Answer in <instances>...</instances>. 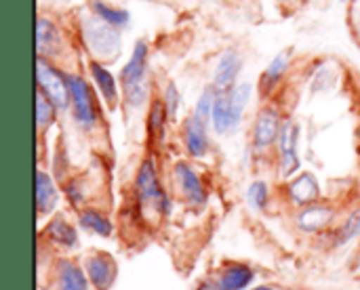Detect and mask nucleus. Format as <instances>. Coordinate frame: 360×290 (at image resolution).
<instances>
[{"mask_svg": "<svg viewBox=\"0 0 360 290\" xmlns=\"http://www.w3.org/2000/svg\"><path fill=\"white\" fill-rule=\"evenodd\" d=\"M116 263L105 253H95L86 259V278L95 290H108L116 280Z\"/></svg>", "mask_w": 360, "mask_h": 290, "instance_id": "10", "label": "nucleus"}, {"mask_svg": "<svg viewBox=\"0 0 360 290\" xmlns=\"http://www.w3.org/2000/svg\"><path fill=\"white\" fill-rule=\"evenodd\" d=\"M91 8H93V13H95L99 19H103L105 23H110V25H114V27L127 25L129 19H131L129 11L118 8V6H110V4H105V2H101V0H93V2H91Z\"/></svg>", "mask_w": 360, "mask_h": 290, "instance_id": "22", "label": "nucleus"}, {"mask_svg": "<svg viewBox=\"0 0 360 290\" xmlns=\"http://www.w3.org/2000/svg\"><path fill=\"white\" fill-rule=\"evenodd\" d=\"M36 48H38V57L57 55L61 48V36H59L55 23L44 17H40L36 23Z\"/></svg>", "mask_w": 360, "mask_h": 290, "instance_id": "14", "label": "nucleus"}, {"mask_svg": "<svg viewBox=\"0 0 360 290\" xmlns=\"http://www.w3.org/2000/svg\"><path fill=\"white\" fill-rule=\"evenodd\" d=\"M198 290H219L217 289V284L215 282H205V284H200Z\"/></svg>", "mask_w": 360, "mask_h": 290, "instance_id": "31", "label": "nucleus"}, {"mask_svg": "<svg viewBox=\"0 0 360 290\" xmlns=\"http://www.w3.org/2000/svg\"><path fill=\"white\" fill-rule=\"evenodd\" d=\"M57 198H59V194H57L53 179L44 171H38L36 173V206H38V213L40 215L51 213L57 206Z\"/></svg>", "mask_w": 360, "mask_h": 290, "instance_id": "18", "label": "nucleus"}, {"mask_svg": "<svg viewBox=\"0 0 360 290\" xmlns=\"http://www.w3.org/2000/svg\"><path fill=\"white\" fill-rule=\"evenodd\" d=\"M333 215L335 211L327 204H310L297 215V225L302 232H308V234L321 232L333 221Z\"/></svg>", "mask_w": 360, "mask_h": 290, "instance_id": "13", "label": "nucleus"}, {"mask_svg": "<svg viewBox=\"0 0 360 290\" xmlns=\"http://www.w3.org/2000/svg\"><path fill=\"white\" fill-rule=\"evenodd\" d=\"M89 278H84V272L70 259H61L55 268V280L53 290H86Z\"/></svg>", "mask_w": 360, "mask_h": 290, "instance_id": "11", "label": "nucleus"}, {"mask_svg": "<svg viewBox=\"0 0 360 290\" xmlns=\"http://www.w3.org/2000/svg\"><path fill=\"white\" fill-rule=\"evenodd\" d=\"M167 122H169V116H167L165 101H152L150 116H148V131H150V137H154V139L162 141Z\"/></svg>", "mask_w": 360, "mask_h": 290, "instance_id": "24", "label": "nucleus"}, {"mask_svg": "<svg viewBox=\"0 0 360 290\" xmlns=\"http://www.w3.org/2000/svg\"><path fill=\"white\" fill-rule=\"evenodd\" d=\"M253 276L255 274H253V270L249 265H245V263H228L219 272L215 284H217L219 290H245L253 282Z\"/></svg>", "mask_w": 360, "mask_h": 290, "instance_id": "12", "label": "nucleus"}, {"mask_svg": "<svg viewBox=\"0 0 360 290\" xmlns=\"http://www.w3.org/2000/svg\"><path fill=\"white\" fill-rule=\"evenodd\" d=\"M249 97H251V84H240V86H232L230 91H219L211 118L219 135H228L238 128Z\"/></svg>", "mask_w": 360, "mask_h": 290, "instance_id": "1", "label": "nucleus"}, {"mask_svg": "<svg viewBox=\"0 0 360 290\" xmlns=\"http://www.w3.org/2000/svg\"><path fill=\"white\" fill-rule=\"evenodd\" d=\"M165 107H167L169 122H173L177 118V107H179V93L173 82H169L165 88Z\"/></svg>", "mask_w": 360, "mask_h": 290, "instance_id": "29", "label": "nucleus"}, {"mask_svg": "<svg viewBox=\"0 0 360 290\" xmlns=\"http://www.w3.org/2000/svg\"><path fill=\"white\" fill-rule=\"evenodd\" d=\"M55 110L57 107L53 105V101L40 88H36V124L40 131L46 128L55 120Z\"/></svg>", "mask_w": 360, "mask_h": 290, "instance_id": "25", "label": "nucleus"}, {"mask_svg": "<svg viewBox=\"0 0 360 290\" xmlns=\"http://www.w3.org/2000/svg\"><path fill=\"white\" fill-rule=\"evenodd\" d=\"M173 175H175V183H177L181 196L192 206H205L207 194H205V187H202L200 177L196 175V171L188 162H177L175 169H173Z\"/></svg>", "mask_w": 360, "mask_h": 290, "instance_id": "7", "label": "nucleus"}, {"mask_svg": "<svg viewBox=\"0 0 360 290\" xmlns=\"http://www.w3.org/2000/svg\"><path fill=\"white\" fill-rule=\"evenodd\" d=\"M215 93H213V88H207L202 95H200V99H198V103H196V110H194V118H198L200 122H209L211 118H213V105H215Z\"/></svg>", "mask_w": 360, "mask_h": 290, "instance_id": "26", "label": "nucleus"}, {"mask_svg": "<svg viewBox=\"0 0 360 290\" xmlns=\"http://www.w3.org/2000/svg\"><path fill=\"white\" fill-rule=\"evenodd\" d=\"M344 2H346V0H344Z\"/></svg>", "mask_w": 360, "mask_h": 290, "instance_id": "33", "label": "nucleus"}, {"mask_svg": "<svg viewBox=\"0 0 360 290\" xmlns=\"http://www.w3.org/2000/svg\"><path fill=\"white\" fill-rule=\"evenodd\" d=\"M240 72V57L236 51H226L217 63L215 70V86L217 91H230L234 86V80Z\"/></svg>", "mask_w": 360, "mask_h": 290, "instance_id": "17", "label": "nucleus"}, {"mask_svg": "<svg viewBox=\"0 0 360 290\" xmlns=\"http://www.w3.org/2000/svg\"><path fill=\"white\" fill-rule=\"evenodd\" d=\"M135 187H137V196H139V202L160 215H167L171 211V200L169 196L165 194L162 185H160V179H158V171H156V162L152 158H146L137 171V181H135Z\"/></svg>", "mask_w": 360, "mask_h": 290, "instance_id": "3", "label": "nucleus"}, {"mask_svg": "<svg viewBox=\"0 0 360 290\" xmlns=\"http://www.w3.org/2000/svg\"><path fill=\"white\" fill-rule=\"evenodd\" d=\"M283 124H281V116L274 107H264L257 114L255 120V128H253V143L257 150L270 147L278 137H281Z\"/></svg>", "mask_w": 360, "mask_h": 290, "instance_id": "9", "label": "nucleus"}, {"mask_svg": "<svg viewBox=\"0 0 360 290\" xmlns=\"http://www.w3.org/2000/svg\"><path fill=\"white\" fill-rule=\"evenodd\" d=\"M146 67H148V44L146 40H139L133 48L129 63L122 67L120 74V82L129 105L137 107L146 99Z\"/></svg>", "mask_w": 360, "mask_h": 290, "instance_id": "2", "label": "nucleus"}, {"mask_svg": "<svg viewBox=\"0 0 360 290\" xmlns=\"http://www.w3.org/2000/svg\"><path fill=\"white\" fill-rule=\"evenodd\" d=\"M68 84H70V93H72V103H74V118L82 128H91L97 122V110H95V101L91 95V88L86 84L84 78L76 76V74H68Z\"/></svg>", "mask_w": 360, "mask_h": 290, "instance_id": "6", "label": "nucleus"}, {"mask_svg": "<svg viewBox=\"0 0 360 290\" xmlns=\"http://www.w3.org/2000/svg\"><path fill=\"white\" fill-rule=\"evenodd\" d=\"M65 192H68V198L72 200V204H80V200L84 198V194H82V190L78 187L76 181L68 183V185H65Z\"/></svg>", "mask_w": 360, "mask_h": 290, "instance_id": "30", "label": "nucleus"}, {"mask_svg": "<svg viewBox=\"0 0 360 290\" xmlns=\"http://www.w3.org/2000/svg\"><path fill=\"white\" fill-rule=\"evenodd\" d=\"M44 234L49 236V240H51V242H55V244H59V246L74 249V246L78 244L76 230H74L65 219H61V217H55V219L46 225Z\"/></svg>", "mask_w": 360, "mask_h": 290, "instance_id": "19", "label": "nucleus"}, {"mask_svg": "<svg viewBox=\"0 0 360 290\" xmlns=\"http://www.w3.org/2000/svg\"><path fill=\"white\" fill-rule=\"evenodd\" d=\"M36 78H38V88L53 101V105L57 110H68L72 99L68 78L59 74L49 61H44V57L36 59Z\"/></svg>", "mask_w": 360, "mask_h": 290, "instance_id": "5", "label": "nucleus"}, {"mask_svg": "<svg viewBox=\"0 0 360 290\" xmlns=\"http://www.w3.org/2000/svg\"><path fill=\"white\" fill-rule=\"evenodd\" d=\"M91 74H93V80H95V84L99 86V91H101V95H103V99L110 103V105H114L116 103V99H118V86H116V80H114V76L110 74V70H105L99 61H91Z\"/></svg>", "mask_w": 360, "mask_h": 290, "instance_id": "20", "label": "nucleus"}, {"mask_svg": "<svg viewBox=\"0 0 360 290\" xmlns=\"http://www.w3.org/2000/svg\"><path fill=\"white\" fill-rule=\"evenodd\" d=\"M80 225L84 228V230H89V232H93V234H97V236H101V238H108V236H112V232H114V228H112V221L105 217V215H101L99 211H95V209H84V211H80Z\"/></svg>", "mask_w": 360, "mask_h": 290, "instance_id": "21", "label": "nucleus"}, {"mask_svg": "<svg viewBox=\"0 0 360 290\" xmlns=\"http://www.w3.org/2000/svg\"><path fill=\"white\" fill-rule=\"evenodd\" d=\"M251 290H276L274 286H255V289H251Z\"/></svg>", "mask_w": 360, "mask_h": 290, "instance_id": "32", "label": "nucleus"}, {"mask_svg": "<svg viewBox=\"0 0 360 290\" xmlns=\"http://www.w3.org/2000/svg\"><path fill=\"white\" fill-rule=\"evenodd\" d=\"M186 147L194 158H202L209 152V135H207V124L200 122L198 118H188L186 122Z\"/></svg>", "mask_w": 360, "mask_h": 290, "instance_id": "15", "label": "nucleus"}, {"mask_svg": "<svg viewBox=\"0 0 360 290\" xmlns=\"http://www.w3.org/2000/svg\"><path fill=\"white\" fill-rule=\"evenodd\" d=\"M297 139H300V126L291 120L283 124L281 131V177H291L300 169V158H297Z\"/></svg>", "mask_w": 360, "mask_h": 290, "instance_id": "8", "label": "nucleus"}, {"mask_svg": "<svg viewBox=\"0 0 360 290\" xmlns=\"http://www.w3.org/2000/svg\"><path fill=\"white\" fill-rule=\"evenodd\" d=\"M360 234V211H356L346 223H344V228L340 230V234L335 236V244L338 246H344L346 242H350L352 238H356Z\"/></svg>", "mask_w": 360, "mask_h": 290, "instance_id": "28", "label": "nucleus"}, {"mask_svg": "<svg viewBox=\"0 0 360 290\" xmlns=\"http://www.w3.org/2000/svg\"><path fill=\"white\" fill-rule=\"evenodd\" d=\"M319 194H321V187H319V181H316V177L312 173H302L289 185V196L300 206H308V204L316 202Z\"/></svg>", "mask_w": 360, "mask_h": 290, "instance_id": "16", "label": "nucleus"}, {"mask_svg": "<svg viewBox=\"0 0 360 290\" xmlns=\"http://www.w3.org/2000/svg\"><path fill=\"white\" fill-rule=\"evenodd\" d=\"M247 198H249L251 209H255V211H264V209L268 206V185H266L264 181H255V183H251Z\"/></svg>", "mask_w": 360, "mask_h": 290, "instance_id": "27", "label": "nucleus"}, {"mask_svg": "<svg viewBox=\"0 0 360 290\" xmlns=\"http://www.w3.org/2000/svg\"><path fill=\"white\" fill-rule=\"evenodd\" d=\"M82 40L89 46V51L101 59H114L116 53L120 51V38L114 25L105 23L97 15L82 21Z\"/></svg>", "mask_w": 360, "mask_h": 290, "instance_id": "4", "label": "nucleus"}, {"mask_svg": "<svg viewBox=\"0 0 360 290\" xmlns=\"http://www.w3.org/2000/svg\"><path fill=\"white\" fill-rule=\"evenodd\" d=\"M289 59H291L289 51H283L281 55H276V57H274V61L268 65V70H266V72H264V76H262V86H264V91L274 88V84L285 76L287 65H289Z\"/></svg>", "mask_w": 360, "mask_h": 290, "instance_id": "23", "label": "nucleus"}]
</instances>
